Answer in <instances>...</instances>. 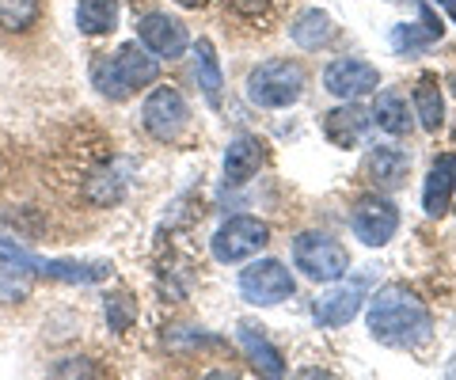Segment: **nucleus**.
<instances>
[{
  "instance_id": "1",
  "label": "nucleus",
  "mask_w": 456,
  "mask_h": 380,
  "mask_svg": "<svg viewBox=\"0 0 456 380\" xmlns=\"http://www.w3.org/2000/svg\"><path fill=\"white\" fill-rule=\"evenodd\" d=\"M369 335L380 343V346H392V350H411V346H422L434 331V319H430V308H426L415 293L403 289V286H388L380 289L373 304H369Z\"/></svg>"
},
{
  "instance_id": "2",
  "label": "nucleus",
  "mask_w": 456,
  "mask_h": 380,
  "mask_svg": "<svg viewBox=\"0 0 456 380\" xmlns=\"http://www.w3.org/2000/svg\"><path fill=\"white\" fill-rule=\"evenodd\" d=\"M160 77V65L149 50H141L137 42H126L110 53L107 61H95V88L107 95V100H130L137 88H149V84Z\"/></svg>"
},
{
  "instance_id": "3",
  "label": "nucleus",
  "mask_w": 456,
  "mask_h": 380,
  "mask_svg": "<svg viewBox=\"0 0 456 380\" xmlns=\"http://www.w3.org/2000/svg\"><path fill=\"white\" fill-rule=\"evenodd\" d=\"M301 92H305V73H301V65H293V61H263L255 73L248 77V95H251V103H259L266 110H281V107H289L301 100Z\"/></svg>"
},
{
  "instance_id": "4",
  "label": "nucleus",
  "mask_w": 456,
  "mask_h": 380,
  "mask_svg": "<svg viewBox=\"0 0 456 380\" xmlns=\"http://www.w3.org/2000/svg\"><path fill=\"white\" fill-rule=\"evenodd\" d=\"M293 263H297V271L308 274L312 281H338L350 266L346 247L327 232H301L293 240Z\"/></svg>"
},
{
  "instance_id": "5",
  "label": "nucleus",
  "mask_w": 456,
  "mask_h": 380,
  "mask_svg": "<svg viewBox=\"0 0 456 380\" xmlns=\"http://www.w3.org/2000/svg\"><path fill=\"white\" fill-rule=\"evenodd\" d=\"M293 289H297V281L281 259H259L240 274V297L259 308L281 304L285 297H293Z\"/></svg>"
},
{
  "instance_id": "6",
  "label": "nucleus",
  "mask_w": 456,
  "mask_h": 380,
  "mask_svg": "<svg viewBox=\"0 0 456 380\" xmlns=\"http://www.w3.org/2000/svg\"><path fill=\"white\" fill-rule=\"evenodd\" d=\"M270 240V229L259 217H228L217 232H213V259L217 263H244L259 255Z\"/></svg>"
},
{
  "instance_id": "7",
  "label": "nucleus",
  "mask_w": 456,
  "mask_h": 380,
  "mask_svg": "<svg viewBox=\"0 0 456 380\" xmlns=\"http://www.w3.org/2000/svg\"><path fill=\"white\" fill-rule=\"evenodd\" d=\"M141 118H145V130L156 137V141H171L183 133V125H187L191 110H187V100H183L179 88H156L149 100H145V110H141Z\"/></svg>"
},
{
  "instance_id": "8",
  "label": "nucleus",
  "mask_w": 456,
  "mask_h": 380,
  "mask_svg": "<svg viewBox=\"0 0 456 380\" xmlns=\"http://www.w3.org/2000/svg\"><path fill=\"white\" fill-rule=\"evenodd\" d=\"M38 278V259L23 251L16 240H0V304H16L31 293Z\"/></svg>"
},
{
  "instance_id": "9",
  "label": "nucleus",
  "mask_w": 456,
  "mask_h": 380,
  "mask_svg": "<svg viewBox=\"0 0 456 380\" xmlns=\"http://www.w3.org/2000/svg\"><path fill=\"white\" fill-rule=\"evenodd\" d=\"M399 229V214L388 198H377V194H369L354 206V236L365 244V247H384L395 236Z\"/></svg>"
},
{
  "instance_id": "10",
  "label": "nucleus",
  "mask_w": 456,
  "mask_h": 380,
  "mask_svg": "<svg viewBox=\"0 0 456 380\" xmlns=\"http://www.w3.org/2000/svg\"><path fill=\"white\" fill-rule=\"evenodd\" d=\"M377 69L362 58H338L323 69V88L338 95V100H358V95L377 88Z\"/></svg>"
},
{
  "instance_id": "11",
  "label": "nucleus",
  "mask_w": 456,
  "mask_h": 380,
  "mask_svg": "<svg viewBox=\"0 0 456 380\" xmlns=\"http://www.w3.org/2000/svg\"><path fill=\"white\" fill-rule=\"evenodd\" d=\"M137 35L141 42L156 53V58H183L191 46V38H187V27H183L175 16H164V12H152V16L141 20L137 27Z\"/></svg>"
},
{
  "instance_id": "12",
  "label": "nucleus",
  "mask_w": 456,
  "mask_h": 380,
  "mask_svg": "<svg viewBox=\"0 0 456 380\" xmlns=\"http://www.w3.org/2000/svg\"><path fill=\"white\" fill-rule=\"evenodd\" d=\"M362 304H365V281H342V286L323 293L312 312H316V323H323V327H342V323H350L362 312Z\"/></svg>"
},
{
  "instance_id": "13",
  "label": "nucleus",
  "mask_w": 456,
  "mask_h": 380,
  "mask_svg": "<svg viewBox=\"0 0 456 380\" xmlns=\"http://www.w3.org/2000/svg\"><path fill=\"white\" fill-rule=\"evenodd\" d=\"M369 130H373V110L365 107H335L331 115L323 118V133L335 141L338 149H354L362 145V141L369 137Z\"/></svg>"
},
{
  "instance_id": "14",
  "label": "nucleus",
  "mask_w": 456,
  "mask_h": 380,
  "mask_svg": "<svg viewBox=\"0 0 456 380\" xmlns=\"http://www.w3.org/2000/svg\"><path fill=\"white\" fill-rule=\"evenodd\" d=\"M452 190H456V157H437L434 172L426 175L422 187V209L430 217H445L452 206Z\"/></svg>"
},
{
  "instance_id": "15",
  "label": "nucleus",
  "mask_w": 456,
  "mask_h": 380,
  "mask_svg": "<svg viewBox=\"0 0 456 380\" xmlns=\"http://www.w3.org/2000/svg\"><path fill=\"white\" fill-rule=\"evenodd\" d=\"M38 278L69 281V286H99V281L110 278V263H107V259H95V263H80V259H53V263H42V259H38Z\"/></svg>"
},
{
  "instance_id": "16",
  "label": "nucleus",
  "mask_w": 456,
  "mask_h": 380,
  "mask_svg": "<svg viewBox=\"0 0 456 380\" xmlns=\"http://www.w3.org/2000/svg\"><path fill=\"white\" fill-rule=\"evenodd\" d=\"M263 167V145L255 137H236L224 152V182L228 187H240L251 175H259Z\"/></svg>"
},
{
  "instance_id": "17",
  "label": "nucleus",
  "mask_w": 456,
  "mask_h": 380,
  "mask_svg": "<svg viewBox=\"0 0 456 380\" xmlns=\"http://www.w3.org/2000/svg\"><path fill=\"white\" fill-rule=\"evenodd\" d=\"M407 167H411L407 152L388 149V145H380L365 157V175L373 182H380V187H399V182L407 179Z\"/></svg>"
},
{
  "instance_id": "18",
  "label": "nucleus",
  "mask_w": 456,
  "mask_h": 380,
  "mask_svg": "<svg viewBox=\"0 0 456 380\" xmlns=\"http://www.w3.org/2000/svg\"><path fill=\"white\" fill-rule=\"evenodd\" d=\"M373 122L380 125L384 133H392V137L407 133V130H411V107H407V100H403V92H395V88L380 92L377 103H373Z\"/></svg>"
},
{
  "instance_id": "19",
  "label": "nucleus",
  "mask_w": 456,
  "mask_h": 380,
  "mask_svg": "<svg viewBox=\"0 0 456 380\" xmlns=\"http://www.w3.org/2000/svg\"><path fill=\"white\" fill-rule=\"evenodd\" d=\"M289 35H293L297 46H305V50H320V46H327V42L335 38V20L327 16V12L312 8V12H305V16L289 27Z\"/></svg>"
},
{
  "instance_id": "20",
  "label": "nucleus",
  "mask_w": 456,
  "mask_h": 380,
  "mask_svg": "<svg viewBox=\"0 0 456 380\" xmlns=\"http://www.w3.org/2000/svg\"><path fill=\"white\" fill-rule=\"evenodd\" d=\"M194 77H198V84H202V92L209 95V103H221L224 77H221L217 50H213L209 38H198V42H194Z\"/></svg>"
},
{
  "instance_id": "21",
  "label": "nucleus",
  "mask_w": 456,
  "mask_h": 380,
  "mask_svg": "<svg viewBox=\"0 0 456 380\" xmlns=\"http://www.w3.org/2000/svg\"><path fill=\"white\" fill-rule=\"evenodd\" d=\"M77 27L84 35H110L118 27V0H80Z\"/></svg>"
},
{
  "instance_id": "22",
  "label": "nucleus",
  "mask_w": 456,
  "mask_h": 380,
  "mask_svg": "<svg viewBox=\"0 0 456 380\" xmlns=\"http://www.w3.org/2000/svg\"><path fill=\"white\" fill-rule=\"evenodd\" d=\"M240 346L248 350V358H251V365L259 369L263 376H285V361H281V354L274 346H270L259 331H251V327H240Z\"/></svg>"
},
{
  "instance_id": "23",
  "label": "nucleus",
  "mask_w": 456,
  "mask_h": 380,
  "mask_svg": "<svg viewBox=\"0 0 456 380\" xmlns=\"http://www.w3.org/2000/svg\"><path fill=\"white\" fill-rule=\"evenodd\" d=\"M426 12V8H422ZM441 38V23L426 12V27H411V23H399V27H392V35H388V42H392V50L395 53H407V50H422V46H430V42H437Z\"/></svg>"
},
{
  "instance_id": "24",
  "label": "nucleus",
  "mask_w": 456,
  "mask_h": 380,
  "mask_svg": "<svg viewBox=\"0 0 456 380\" xmlns=\"http://www.w3.org/2000/svg\"><path fill=\"white\" fill-rule=\"evenodd\" d=\"M415 110H419L422 130H430V133L441 130V122H445V107H441V88H437L430 77L419 80V88H415Z\"/></svg>"
},
{
  "instance_id": "25",
  "label": "nucleus",
  "mask_w": 456,
  "mask_h": 380,
  "mask_svg": "<svg viewBox=\"0 0 456 380\" xmlns=\"http://www.w3.org/2000/svg\"><path fill=\"white\" fill-rule=\"evenodd\" d=\"M126 194V167H107V172H95L88 182V198L95 206H110Z\"/></svg>"
},
{
  "instance_id": "26",
  "label": "nucleus",
  "mask_w": 456,
  "mask_h": 380,
  "mask_svg": "<svg viewBox=\"0 0 456 380\" xmlns=\"http://www.w3.org/2000/svg\"><path fill=\"white\" fill-rule=\"evenodd\" d=\"M38 20V0H0V31H27Z\"/></svg>"
},
{
  "instance_id": "27",
  "label": "nucleus",
  "mask_w": 456,
  "mask_h": 380,
  "mask_svg": "<svg viewBox=\"0 0 456 380\" xmlns=\"http://www.w3.org/2000/svg\"><path fill=\"white\" fill-rule=\"evenodd\" d=\"M107 319H110V323H114V327H118V331H122V327H126V323H130V319H134V304H130V301H126V297H110V301H107Z\"/></svg>"
},
{
  "instance_id": "28",
  "label": "nucleus",
  "mask_w": 456,
  "mask_h": 380,
  "mask_svg": "<svg viewBox=\"0 0 456 380\" xmlns=\"http://www.w3.org/2000/svg\"><path fill=\"white\" fill-rule=\"evenodd\" d=\"M232 4L244 12V16H259V12L266 8V0H232Z\"/></svg>"
},
{
  "instance_id": "29",
  "label": "nucleus",
  "mask_w": 456,
  "mask_h": 380,
  "mask_svg": "<svg viewBox=\"0 0 456 380\" xmlns=\"http://www.w3.org/2000/svg\"><path fill=\"white\" fill-rule=\"evenodd\" d=\"M175 4H183V8H198V4H206V0H175Z\"/></svg>"
},
{
  "instance_id": "30",
  "label": "nucleus",
  "mask_w": 456,
  "mask_h": 380,
  "mask_svg": "<svg viewBox=\"0 0 456 380\" xmlns=\"http://www.w3.org/2000/svg\"><path fill=\"white\" fill-rule=\"evenodd\" d=\"M437 4H445V8H449V4H452V0H437Z\"/></svg>"
},
{
  "instance_id": "31",
  "label": "nucleus",
  "mask_w": 456,
  "mask_h": 380,
  "mask_svg": "<svg viewBox=\"0 0 456 380\" xmlns=\"http://www.w3.org/2000/svg\"><path fill=\"white\" fill-rule=\"evenodd\" d=\"M449 8H452V16H456V0H452V4H449Z\"/></svg>"
}]
</instances>
